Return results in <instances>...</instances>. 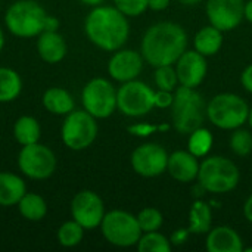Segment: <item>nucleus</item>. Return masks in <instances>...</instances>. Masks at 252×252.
I'll return each mask as SVG.
<instances>
[{"label":"nucleus","instance_id":"obj_1","mask_svg":"<svg viewBox=\"0 0 252 252\" xmlns=\"http://www.w3.org/2000/svg\"><path fill=\"white\" fill-rule=\"evenodd\" d=\"M188 34L176 22H157L148 28L142 38L140 53L152 66L173 65L185 53Z\"/></svg>","mask_w":252,"mask_h":252},{"label":"nucleus","instance_id":"obj_2","mask_svg":"<svg viewBox=\"0 0 252 252\" xmlns=\"http://www.w3.org/2000/svg\"><path fill=\"white\" fill-rule=\"evenodd\" d=\"M87 38L99 49L115 52L121 49L130 35L127 16L115 6H94L84 22Z\"/></svg>","mask_w":252,"mask_h":252},{"label":"nucleus","instance_id":"obj_3","mask_svg":"<svg viewBox=\"0 0 252 252\" xmlns=\"http://www.w3.org/2000/svg\"><path fill=\"white\" fill-rule=\"evenodd\" d=\"M207 118V103L195 89L180 86L174 90L171 105V123L177 133L190 134L202 127Z\"/></svg>","mask_w":252,"mask_h":252},{"label":"nucleus","instance_id":"obj_4","mask_svg":"<svg viewBox=\"0 0 252 252\" xmlns=\"http://www.w3.org/2000/svg\"><path fill=\"white\" fill-rule=\"evenodd\" d=\"M47 12L34 0H18L4 13L6 28L16 37H38L44 31Z\"/></svg>","mask_w":252,"mask_h":252},{"label":"nucleus","instance_id":"obj_5","mask_svg":"<svg viewBox=\"0 0 252 252\" xmlns=\"http://www.w3.org/2000/svg\"><path fill=\"white\" fill-rule=\"evenodd\" d=\"M196 180L210 193H227L238 186L241 173L232 159L221 155H214L207 157L199 164Z\"/></svg>","mask_w":252,"mask_h":252},{"label":"nucleus","instance_id":"obj_6","mask_svg":"<svg viewBox=\"0 0 252 252\" xmlns=\"http://www.w3.org/2000/svg\"><path fill=\"white\" fill-rule=\"evenodd\" d=\"M250 106L235 93H220L207 103V118L221 130H236L248 121Z\"/></svg>","mask_w":252,"mask_h":252},{"label":"nucleus","instance_id":"obj_7","mask_svg":"<svg viewBox=\"0 0 252 252\" xmlns=\"http://www.w3.org/2000/svg\"><path fill=\"white\" fill-rule=\"evenodd\" d=\"M99 227L103 238L111 245L118 248H130L137 245L143 233L139 226L137 217L123 210H112L109 213H105V217Z\"/></svg>","mask_w":252,"mask_h":252},{"label":"nucleus","instance_id":"obj_8","mask_svg":"<svg viewBox=\"0 0 252 252\" xmlns=\"http://www.w3.org/2000/svg\"><path fill=\"white\" fill-rule=\"evenodd\" d=\"M61 136L63 145L71 151H84L93 145L97 137V123L86 109L71 111L65 115Z\"/></svg>","mask_w":252,"mask_h":252},{"label":"nucleus","instance_id":"obj_9","mask_svg":"<svg viewBox=\"0 0 252 252\" xmlns=\"http://www.w3.org/2000/svg\"><path fill=\"white\" fill-rule=\"evenodd\" d=\"M81 103L83 108L96 120H105L117 109V90L106 78H92L83 87Z\"/></svg>","mask_w":252,"mask_h":252},{"label":"nucleus","instance_id":"obj_10","mask_svg":"<svg viewBox=\"0 0 252 252\" xmlns=\"http://www.w3.org/2000/svg\"><path fill=\"white\" fill-rule=\"evenodd\" d=\"M155 108V92L139 80L123 83L117 90V109L126 117L137 118Z\"/></svg>","mask_w":252,"mask_h":252},{"label":"nucleus","instance_id":"obj_11","mask_svg":"<svg viewBox=\"0 0 252 252\" xmlns=\"http://www.w3.org/2000/svg\"><path fill=\"white\" fill-rule=\"evenodd\" d=\"M58 167V159L50 148L41 143L22 146L18 155L19 171L31 180L49 179Z\"/></svg>","mask_w":252,"mask_h":252},{"label":"nucleus","instance_id":"obj_12","mask_svg":"<svg viewBox=\"0 0 252 252\" xmlns=\"http://www.w3.org/2000/svg\"><path fill=\"white\" fill-rule=\"evenodd\" d=\"M130 164L142 177H158L167 171L168 152L158 143H143L133 151Z\"/></svg>","mask_w":252,"mask_h":252},{"label":"nucleus","instance_id":"obj_13","mask_svg":"<svg viewBox=\"0 0 252 252\" xmlns=\"http://www.w3.org/2000/svg\"><path fill=\"white\" fill-rule=\"evenodd\" d=\"M71 216L84 230H93L100 226L105 217L102 198L93 190H81L71 201Z\"/></svg>","mask_w":252,"mask_h":252},{"label":"nucleus","instance_id":"obj_14","mask_svg":"<svg viewBox=\"0 0 252 252\" xmlns=\"http://www.w3.org/2000/svg\"><path fill=\"white\" fill-rule=\"evenodd\" d=\"M244 0H207L205 12L213 27L220 31H232L244 19Z\"/></svg>","mask_w":252,"mask_h":252},{"label":"nucleus","instance_id":"obj_15","mask_svg":"<svg viewBox=\"0 0 252 252\" xmlns=\"http://www.w3.org/2000/svg\"><path fill=\"white\" fill-rule=\"evenodd\" d=\"M142 53L131 49H118L108 62V72L111 78L120 83L136 80L143 69Z\"/></svg>","mask_w":252,"mask_h":252},{"label":"nucleus","instance_id":"obj_16","mask_svg":"<svg viewBox=\"0 0 252 252\" xmlns=\"http://www.w3.org/2000/svg\"><path fill=\"white\" fill-rule=\"evenodd\" d=\"M207 59L196 50H185L176 62V72L180 86L196 89L207 75Z\"/></svg>","mask_w":252,"mask_h":252},{"label":"nucleus","instance_id":"obj_17","mask_svg":"<svg viewBox=\"0 0 252 252\" xmlns=\"http://www.w3.org/2000/svg\"><path fill=\"white\" fill-rule=\"evenodd\" d=\"M167 171L176 182L192 183L198 179L199 173L198 158L189 151H176L168 155Z\"/></svg>","mask_w":252,"mask_h":252},{"label":"nucleus","instance_id":"obj_18","mask_svg":"<svg viewBox=\"0 0 252 252\" xmlns=\"http://www.w3.org/2000/svg\"><path fill=\"white\" fill-rule=\"evenodd\" d=\"M205 247L210 252H242L241 235L229 226H217L208 232Z\"/></svg>","mask_w":252,"mask_h":252},{"label":"nucleus","instance_id":"obj_19","mask_svg":"<svg viewBox=\"0 0 252 252\" xmlns=\"http://www.w3.org/2000/svg\"><path fill=\"white\" fill-rule=\"evenodd\" d=\"M37 52L46 63H59L65 59L68 44L58 31H43L37 40Z\"/></svg>","mask_w":252,"mask_h":252},{"label":"nucleus","instance_id":"obj_20","mask_svg":"<svg viewBox=\"0 0 252 252\" xmlns=\"http://www.w3.org/2000/svg\"><path fill=\"white\" fill-rule=\"evenodd\" d=\"M27 193L22 177L13 173H0V207H13Z\"/></svg>","mask_w":252,"mask_h":252},{"label":"nucleus","instance_id":"obj_21","mask_svg":"<svg viewBox=\"0 0 252 252\" xmlns=\"http://www.w3.org/2000/svg\"><path fill=\"white\" fill-rule=\"evenodd\" d=\"M43 106L53 115H68L74 111L75 102L72 94L63 87H50L43 93Z\"/></svg>","mask_w":252,"mask_h":252},{"label":"nucleus","instance_id":"obj_22","mask_svg":"<svg viewBox=\"0 0 252 252\" xmlns=\"http://www.w3.org/2000/svg\"><path fill=\"white\" fill-rule=\"evenodd\" d=\"M193 46H195V50L204 55L205 58L213 56L219 53V50L223 46V31L213 27L211 24L207 27H202L193 38Z\"/></svg>","mask_w":252,"mask_h":252},{"label":"nucleus","instance_id":"obj_23","mask_svg":"<svg viewBox=\"0 0 252 252\" xmlns=\"http://www.w3.org/2000/svg\"><path fill=\"white\" fill-rule=\"evenodd\" d=\"M211 224L213 213L210 205L202 199H196L189 211V232L193 235H205L211 230Z\"/></svg>","mask_w":252,"mask_h":252},{"label":"nucleus","instance_id":"obj_24","mask_svg":"<svg viewBox=\"0 0 252 252\" xmlns=\"http://www.w3.org/2000/svg\"><path fill=\"white\" fill-rule=\"evenodd\" d=\"M16 207L19 214L28 221H41L47 214L46 199L41 195L32 192H27L16 204Z\"/></svg>","mask_w":252,"mask_h":252},{"label":"nucleus","instance_id":"obj_25","mask_svg":"<svg viewBox=\"0 0 252 252\" xmlns=\"http://www.w3.org/2000/svg\"><path fill=\"white\" fill-rule=\"evenodd\" d=\"M13 136H15V140L21 146L32 145V143H37L40 140L41 127H40L38 121L34 117H31V115H22V117H19L15 121Z\"/></svg>","mask_w":252,"mask_h":252},{"label":"nucleus","instance_id":"obj_26","mask_svg":"<svg viewBox=\"0 0 252 252\" xmlns=\"http://www.w3.org/2000/svg\"><path fill=\"white\" fill-rule=\"evenodd\" d=\"M22 92L21 75L7 66H0V103L13 102Z\"/></svg>","mask_w":252,"mask_h":252},{"label":"nucleus","instance_id":"obj_27","mask_svg":"<svg viewBox=\"0 0 252 252\" xmlns=\"http://www.w3.org/2000/svg\"><path fill=\"white\" fill-rule=\"evenodd\" d=\"M211 146H213V134L210 130L199 127L189 134L188 151L193 154L196 158L207 157L208 152L211 151Z\"/></svg>","mask_w":252,"mask_h":252},{"label":"nucleus","instance_id":"obj_28","mask_svg":"<svg viewBox=\"0 0 252 252\" xmlns=\"http://www.w3.org/2000/svg\"><path fill=\"white\" fill-rule=\"evenodd\" d=\"M84 238V227L77 223L74 219L65 221L58 229V242L65 248H74L77 247Z\"/></svg>","mask_w":252,"mask_h":252},{"label":"nucleus","instance_id":"obj_29","mask_svg":"<svg viewBox=\"0 0 252 252\" xmlns=\"http://www.w3.org/2000/svg\"><path fill=\"white\" fill-rule=\"evenodd\" d=\"M137 250L140 252H170L171 242L158 230L146 232V233H142L137 242Z\"/></svg>","mask_w":252,"mask_h":252},{"label":"nucleus","instance_id":"obj_30","mask_svg":"<svg viewBox=\"0 0 252 252\" xmlns=\"http://www.w3.org/2000/svg\"><path fill=\"white\" fill-rule=\"evenodd\" d=\"M229 145L235 155L245 158L252 152V134L248 130H244L239 127V128L233 130Z\"/></svg>","mask_w":252,"mask_h":252},{"label":"nucleus","instance_id":"obj_31","mask_svg":"<svg viewBox=\"0 0 252 252\" xmlns=\"http://www.w3.org/2000/svg\"><path fill=\"white\" fill-rule=\"evenodd\" d=\"M154 75H155V84L161 90L174 92L177 89V86H179L177 72H176V68H173V65H161V66H157Z\"/></svg>","mask_w":252,"mask_h":252},{"label":"nucleus","instance_id":"obj_32","mask_svg":"<svg viewBox=\"0 0 252 252\" xmlns=\"http://www.w3.org/2000/svg\"><path fill=\"white\" fill-rule=\"evenodd\" d=\"M136 217H137L139 226H140L143 233L158 230L162 226V221H164V217H162L161 211L157 210V208H152V207L143 208Z\"/></svg>","mask_w":252,"mask_h":252},{"label":"nucleus","instance_id":"obj_33","mask_svg":"<svg viewBox=\"0 0 252 252\" xmlns=\"http://www.w3.org/2000/svg\"><path fill=\"white\" fill-rule=\"evenodd\" d=\"M114 4L126 16H139L149 9L148 0H114Z\"/></svg>","mask_w":252,"mask_h":252},{"label":"nucleus","instance_id":"obj_34","mask_svg":"<svg viewBox=\"0 0 252 252\" xmlns=\"http://www.w3.org/2000/svg\"><path fill=\"white\" fill-rule=\"evenodd\" d=\"M168 128H170V124L154 126V124H149V123H137V124L128 126L127 131L130 134H133V136H137V137H148V136L154 134L155 131H165Z\"/></svg>","mask_w":252,"mask_h":252},{"label":"nucleus","instance_id":"obj_35","mask_svg":"<svg viewBox=\"0 0 252 252\" xmlns=\"http://www.w3.org/2000/svg\"><path fill=\"white\" fill-rule=\"evenodd\" d=\"M173 100H174V92L161 90V89H158V92H155V106L157 108H161V109L171 108Z\"/></svg>","mask_w":252,"mask_h":252},{"label":"nucleus","instance_id":"obj_36","mask_svg":"<svg viewBox=\"0 0 252 252\" xmlns=\"http://www.w3.org/2000/svg\"><path fill=\"white\" fill-rule=\"evenodd\" d=\"M189 235H190L189 229H177L176 232H173V235L170 238V242H171V245L179 247V245H182V244H185L188 241Z\"/></svg>","mask_w":252,"mask_h":252},{"label":"nucleus","instance_id":"obj_37","mask_svg":"<svg viewBox=\"0 0 252 252\" xmlns=\"http://www.w3.org/2000/svg\"><path fill=\"white\" fill-rule=\"evenodd\" d=\"M241 83H242L244 89L252 94V63L248 65L244 69V72L241 74Z\"/></svg>","mask_w":252,"mask_h":252},{"label":"nucleus","instance_id":"obj_38","mask_svg":"<svg viewBox=\"0 0 252 252\" xmlns=\"http://www.w3.org/2000/svg\"><path fill=\"white\" fill-rule=\"evenodd\" d=\"M148 6H149L151 10L161 12V10H165L170 6V0H148Z\"/></svg>","mask_w":252,"mask_h":252},{"label":"nucleus","instance_id":"obj_39","mask_svg":"<svg viewBox=\"0 0 252 252\" xmlns=\"http://www.w3.org/2000/svg\"><path fill=\"white\" fill-rule=\"evenodd\" d=\"M58 28H59V19L52 15H47L44 31H58Z\"/></svg>","mask_w":252,"mask_h":252},{"label":"nucleus","instance_id":"obj_40","mask_svg":"<svg viewBox=\"0 0 252 252\" xmlns=\"http://www.w3.org/2000/svg\"><path fill=\"white\" fill-rule=\"evenodd\" d=\"M244 216L250 223H252V195L248 196V199L244 204Z\"/></svg>","mask_w":252,"mask_h":252},{"label":"nucleus","instance_id":"obj_41","mask_svg":"<svg viewBox=\"0 0 252 252\" xmlns=\"http://www.w3.org/2000/svg\"><path fill=\"white\" fill-rule=\"evenodd\" d=\"M244 18H245L248 22H251L252 24V0L245 3V7H244Z\"/></svg>","mask_w":252,"mask_h":252},{"label":"nucleus","instance_id":"obj_42","mask_svg":"<svg viewBox=\"0 0 252 252\" xmlns=\"http://www.w3.org/2000/svg\"><path fill=\"white\" fill-rule=\"evenodd\" d=\"M81 3H84V4H89V6H99V4H102L105 0H80Z\"/></svg>","mask_w":252,"mask_h":252},{"label":"nucleus","instance_id":"obj_43","mask_svg":"<svg viewBox=\"0 0 252 252\" xmlns=\"http://www.w3.org/2000/svg\"><path fill=\"white\" fill-rule=\"evenodd\" d=\"M182 4H185V6H193V4H198L199 1H202V0H179Z\"/></svg>","mask_w":252,"mask_h":252},{"label":"nucleus","instance_id":"obj_44","mask_svg":"<svg viewBox=\"0 0 252 252\" xmlns=\"http://www.w3.org/2000/svg\"><path fill=\"white\" fill-rule=\"evenodd\" d=\"M3 46H4V34H3V31H1V28H0V52H1Z\"/></svg>","mask_w":252,"mask_h":252},{"label":"nucleus","instance_id":"obj_45","mask_svg":"<svg viewBox=\"0 0 252 252\" xmlns=\"http://www.w3.org/2000/svg\"><path fill=\"white\" fill-rule=\"evenodd\" d=\"M247 123L250 124V127L252 128V108H250V114H248V121Z\"/></svg>","mask_w":252,"mask_h":252},{"label":"nucleus","instance_id":"obj_46","mask_svg":"<svg viewBox=\"0 0 252 252\" xmlns=\"http://www.w3.org/2000/svg\"><path fill=\"white\" fill-rule=\"evenodd\" d=\"M244 251H245V252H252V248H244Z\"/></svg>","mask_w":252,"mask_h":252}]
</instances>
